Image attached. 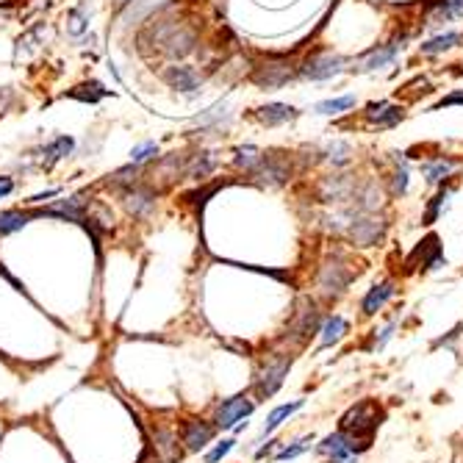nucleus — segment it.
<instances>
[{
	"instance_id": "obj_17",
	"label": "nucleus",
	"mask_w": 463,
	"mask_h": 463,
	"mask_svg": "<svg viewBox=\"0 0 463 463\" xmlns=\"http://www.w3.org/2000/svg\"><path fill=\"white\" fill-rule=\"evenodd\" d=\"M294 117H297V108H291L286 103H269L258 108V120L264 125H283V123L294 120Z\"/></svg>"
},
{
	"instance_id": "obj_7",
	"label": "nucleus",
	"mask_w": 463,
	"mask_h": 463,
	"mask_svg": "<svg viewBox=\"0 0 463 463\" xmlns=\"http://www.w3.org/2000/svg\"><path fill=\"white\" fill-rule=\"evenodd\" d=\"M350 281H353V272L347 269V264H344L341 258L328 261V264L322 266V272H319V288H322L328 297L341 294V291L350 286Z\"/></svg>"
},
{
	"instance_id": "obj_29",
	"label": "nucleus",
	"mask_w": 463,
	"mask_h": 463,
	"mask_svg": "<svg viewBox=\"0 0 463 463\" xmlns=\"http://www.w3.org/2000/svg\"><path fill=\"white\" fill-rule=\"evenodd\" d=\"M311 444H313V436H306V438H300V441H291L288 447H283V449L275 455V461H291V458L303 455L306 449H311Z\"/></svg>"
},
{
	"instance_id": "obj_36",
	"label": "nucleus",
	"mask_w": 463,
	"mask_h": 463,
	"mask_svg": "<svg viewBox=\"0 0 463 463\" xmlns=\"http://www.w3.org/2000/svg\"><path fill=\"white\" fill-rule=\"evenodd\" d=\"M350 153H353V150H350L347 142H333V145L328 147V158H331L333 164H347V161H350Z\"/></svg>"
},
{
	"instance_id": "obj_19",
	"label": "nucleus",
	"mask_w": 463,
	"mask_h": 463,
	"mask_svg": "<svg viewBox=\"0 0 463 463\" xmlns=\"http://www.w3.org/2000/svg\"><path fill=\"white\" fill-rule=\"evenodd\" d=\"M391 294H394V286H391V283L375 286V288H372V291L363 297V313H366V316L378 313V311L388 303V297H391Z\"/></svg>"
},
{
	"instance_id": "obj_23",
	"label": "nucleus",
	"mask_w": 463,
	"mask_h": 463,
	"mask_svg": "<svg viewBox=\"0 0 463 463\" xmlns=\"http://www.w3.org/2000/svg\"><path fill=\"white\" fill-rule=\"evenodd\" d=\"M105 95H108V89H103V83H98V80L80 83V86L67 92V98H76V100H83V103H98Z\"/></svg>"
},
{
	"instance_id": "obj_26",
	"label": "nucleus",
	"mask_w": 463,
	"mask_h": 463,
	"mask_svg": "<svg viewBox=\"0 0 463 463\" xmlns=\"http://www.w3.org/2000/svg\"><path fill=\"white\" fill-rule=\"evenodd\" d=\"M89 14H92V6L89 3H80V6H76L70 14H67V23H70V33L73 36H78V33H83L86 31V26H89Z\"/></svg>"
},
{
	"instance_id": "obj_28",
	"label": "nucleus",
	"mask_w": 463,
	"mask_h": 463,
	"mask_svg": "<svg viewBox=\"0 0 463 463\" xmlns=\"http://www.w3.org/2000/svg\"><path fill=\"white\" fill-rule=\"evenodd\" d=\"M261 155H264V153H261V150H256V147H239L233 161H236V167H239V170L253 172L258 164H261Z\"/></svg>"
},
{
	"instance_id": "obj_25",
	"label": "nucleus",
	"mask_w": 463,
	"mask_h": 463,
	"mask_svg": "<svg viewBox=\"0 0 463 463\" xmlns=\"http://www.w3.org/2000/svg\"><path fill=\"white\" fill-rule=\"evenodd\" d=\"M73 147H76V139L73 136H58V139H53L51 145L42 150V153L48 155V167H51L53 161H58V158H67V155L73 153Z\"/></svg>"
},
{
	"instance_id": "obj_15",
	"label": "nucleus",
	"mask_w": 463,
	"mask_h": 463,
	"mask_svg": "<svg viewBox=\"0 0 463 463\" xmlns=\"http://www.w3.org/2000/svg\"><path fill=\"white\" fill-rule=\"evenodd\" d=\"M402 108L400 105H388V103H369L366 105V120L375 123L378 128H391L402 120Z\"/></svg>"
},
{
	"instance_id": "obj_20",
	"label": "nucleus",
	"mask_w": 463,
	"mask_h": 463,
	"mask_svg": "<svg viewBox=\"0 0 463 463\" xmlns=\"http://www.w3.org/2000/svg\"><path fill=\"white\" fill-rule=\"evenodd\" d=\"M300 408H303V400H294V402H288V405H278L275 411L266 416V422H264V436H272L286 419H288L294 411H300Z\"/></svg>"
},
{
	"instance_id": "obj_5",
	"label": "nucleus",
	"mask_w": 463,
	"mask_h": 463,
	"mask_svg": "<svg viewBox=\"0 0 463 463\" xmlns=\"http://www.w3.org/2000/svg\"><path fill=\"white\" fill-rule=\"evenodd\" d=\"M217 436V425L206 419H180L178 422V438L186 452H200L211 444Z\"/></svg>"
},
{
	"instance_id": "obj_14",
	"label": "nucleus",
	"mask_w": 463,
	"mask_h": 463,
	"mask_svg": "<svg viewBox=\"0 0 463 463\" xmlns=\"http://www.w3.org/2000/svg\"><path fill=\"white\" fill-rule=\"evenodd\" d=\"M164 80H167L172 89H178V92H194V89L203 83V76H200L194 67L180 64V67H167V70H164Z\"/></svg>"
},
{
	"instance_id": "obj_38",
	"label": "nucleus",
	"mask_w": 463,
	"mask_h": 463,
	"mask_svg": "<svg viewBox=\"0 0 463 463\" xmlns=\"http://www.w3.org/2000/svg\"><path fill=\"white\" fill-rule=\"evenodd\" d=\"M449 194L447 192H438L436 197H433V203H430V208H427V214H425V225H433L438 217V211H441V206H444V200H447Z\"/></svg>"
},
{
	"instance_id": "obj_31",
	"label": "nucleus",
	"mask_w": 463,
	"mask_h": 463,
	"mask_svg": "<svg viewBox=\"0 0 463 463\" xmlns=\"http://www.w3.org/2000/svg\"><path fill=\"white\" fill-rule=\"evenodd\" d=\"M461 36L458 33H444V36H436V39H430V42H425L422 45V53H441V51H449L455 42H458Z\"/></svg>"
},
{
	"instance_id": "obj_22",
	"label": "nucleus",
	"mask_w": 463,
	"mask_h": 463,
	"mask_svg": "<svg viewBox=\"0 0 463 463\" xmlns=\"http://www.w3.org/2000/svg\"><path fill=\"white\" fill-rule=\"evenodd\" d=\"M319 341H322V347H333L335 341H341L344 333H347V322L341 319V316H331V319H325V325H322V331H319Z\"/></svg>"
},
{
	"instance_id": "obj_34",
	"label": "nucleus",
	"mask_w": 463,
	"mask_h": 463,
	"mask_svg": "<svg viewBox=\"0 0 463 463\" xmlns=\"http://www.w3.org/2000/svg\"><path fill=\"white\" fill-rule=\"evenodd\" d=\"M155 153H158L155 142H145V145H139V147H133V150H130V164L142 167V164H145V161H150Z\"/></svg>"
},
{
	"instance_id": "obj_40",
	"label": "nucleus",
	"mask_w": 463,
	"mask_h": 463,
	"mask_svg": "<svg viewBox=\"0 0 463 463\" xmlns=\"http://www.w3.org/2000/svg\"><path fill=\"white\" fill-rule=\"evenodd\" d=\"M53 194H58V189H48V192H42V194H33V197H28L26 203L28 206H36V203H45V200L53 197Z\"/></svg>"
},
{
	"instance_id": "obj_1",
	"label": "nucleus",
	"mask_w": 463,
	"mask_h": 463,
	"mask_svg": "<svg viewBox=\"0 0 463 463\" xmlns=\"http://www.w3.org/2000/svg\"><path fill=\"white\" fill-rule=\"evenodd\" d=\"M383 416H386V411L375 400H360V402H355L350 411L341 416V427L338 430L350 438L353 444L363 441V447H369V438L378 433Z\"/></svg>"
},
{
	"instance_id": "obj_4",
	"label": "nucleus",
	"mask_w": 463,
	"mask_h": 463,
	"mask_svg": "<svg viewBox=\"0 0 463 463\" xmlns=\"http://www.w3.org/2000/svg\"><path fill=\"white\" fill-rule=\"evenodd\" d=\"M253 411H256V400H250V394H236V397L222 400L217 405L214 425H217V430H231L239 422H244Z\"/></svg>"
},
{
	"instance_id": "obj_37",
	"label": "nucleus",
	"mask_w": 463,
	"mask_h": 463,
	"mask_svg": "<svg viewBox=\"0 0 463 463\" xmlns=\"http://www.w3.org/2000/svg\"><path fill=\"white\" fill-rule=\"evenodd\" d=\"M233 444H236V441H231V438L219 441V444H217V447H214L211 452H206V463H219V461H222V458H225V455H228V452L233 449Z\"/></svg>"
},
{
	"instance_id": "obj_27",
	"label": "nucleus",
	"mask_w": 463,
	"mask_h": 463,
	"mask_svg": "<svg viewBox=\"0 0 463 463\" xmlns=\"http://www.w3.org/2000/svg\"><path fill=\"white\" fill-rule=\"evenodd\" d=\"M394 56H397V45H386V48H380V51H372L366 58H363L360 70H378V67L388 64Z\"/></svg>"
},
{
	"instance_id": "obj_8",
	"label": "nucleus",
	"mask_w": 463,
	"mask_h": 463,
	"mask_svg": "<svg viewBox=\"0 0 463 463\" xmlns=\"http://www.w3.org/2000/svg\"><path fill=\"white\" fill-rule=\"evenodd\" d=\"M250 175L258 178L261 183H266V186H281V183H286L288 175H291V167H288V161L281 158L278 153H264L261 155V164H258Z\"/></svg>"
},
{
	"instance_id": "obj_42",
	"label": "nucleus",
	"mask_w": 463,
	"mask_h": 463,
	"mask_svg": "<svg viewBox=\"0 0 463 463\" xmlns=\"http://www.w3.org/2000/svg\"><path fill=\"white\" fill-rule=\"evenodd\" d=\"M455 103H463V92H455V95H449V98H444L438 108H444V105H455Z\"/></svg>"
},
{
	"instance_id": "obj_39",
	"label": "nucleus",
	"mask_w": 463,
	"mask_h": 463,
	"mask_svg": "<svg viewBox=\"0 0 463 463\" xmlns=\"http://www.w3.org/2000/svg\"><path fill=\"white\" fill-rule=\"evenodd\" d=\"M405 189H408V170L402 167V170L394 175V192H397V194H402Z\"/></svg>"
},
{
	"instance_id": "obj_33",
	"label": "nucleus",
	"mask_w": 463,
	"mask_h": 463,
	"mask_svg": "<svg viewBox=\"0 0 463 463\" xmlns=\"http://www.w3.org/2000/svg\"><path fill=\"white\" fill-rule=\"evenodd\" d=\"M360 203V211H375V208L380 206V189L375 186V183H369L366 189H363V194L358 197Z\"/></svg>"
},
{
	"instance_id": "obj_9",
	"label": "nucleus",
	"mask_w": 463,
	"mask_h": 463,
	"mask_svg": "<svg viewBox=\"0 0 463 463\" xmlns=\"http://www.w3.org/2000/svg\"><path fill=\"white\" fill-rule=\"evenodd\" d=\"M341 70H344V58L333 56V53H316L300 67V73L311 80H328V78L338 76Z\"/></svg>"
},
{
	"instance_id": "obj_11",
	"label": "nucleus",
	"mask_w": 463,
	"mask_h": 463,
	"mask_svg": "<svg viewBox=\"0 0 463 463\" xmlns=\"http://www.w3.org/2000/svg\"><path fill=\"white\" fill-rule=\"evenodd\" d=\"M316 452H319V455H328V463H355V458H358L355 444L344 436L341 430L325 438V441L316 447Z\"/></svg>"
},
{
	"instance_id": "obj_13",
	"label": "nucleus",
	"mask_w": 463,
	"mask_h": 463,
	"mask_svg": "<svg viewBox=\"0 0 463 463\" xmlns=\"http://www.w3.org/2000/svg\"><path fill=\"white\" fill-rule=\"evenodd\" d=\"M125 206L136 219H147L155 208V194L147 186H130L125 189Z\"/></svg>"
},
{
	"instance_id": "obj_32",
	"label": "nucleus",
	"mask_w": 463,
	"mask_h": 463,
	"mask_svg": "<svg viewBox=\"0 0 463 463\" xmlns=\"http://www.w3.org/2000/svg\"><path fill=\"white\" fill-rule=\"evenodd\" d=\"M353 103H355V98H353V95H347V98H338V100H325V103L316 105V114H325V117H331V114H338V111L350 108Z\"/></svg>"
},
{
	"instance_id": "obj_18",
	"label": "nucleus",
	"mask_w": 463,
	"mask_h": 463,
	"mask_svg": "<svg viewBox=\"0 0 463 463\" xmlns=\"http://www.w3.org/2000/svg\"><path fill=\"white\" fill-rule=\"evenodd\" d=\"M416 258H422V269H436L438 264H441V247H438V236H427L425 241H419V247L413 250L411 261H416ZM408 261V264H411Z\"/></svg>"
},
{
	"instance_id": "obj_30",
	"label": "nucleus",
	"mask_w": 463,
	"mask_h": 463,
	"mask_svg": "<svg viewBox=\"0 0 463 463\" xmlns=\"http://www.w3.org/2000/svg\"><path fill=\"white\" fill-rule=\"evenodd\" d=\"M211 170H214V158H211V153H200L194 161H192V167L186 170V175L200 180V178H206Z\"/></svg>"
},
{
	"instance_id": "obj_35",
	"label": "nucleus",
	"mask_w": 463,
	"mask_h": 463,
	"mask_svg": "<svg viewBox=\"0 0 463 463\" xmlns=\"http://www.w3.org/2000/svg\"><path fill=\"white\" fill-rule=\"evenodd\" d=\"M452 172V164L449 161H436V164H425V175L430 183H438V180H444L447 175Z\"/></svg>"
},
{
	"instance_id": "obj_16",
	"label": "nucleus",
	"mask_w": 463,
	"mask_h": 463,
	"mask_svg": "<svg viewBox=\"0 0 463 463\" xmlns=\"http://www.w3.org/2000/svg\"><path fill=\"white\" fill-rule=\"evenodd\" d=\"M350 194H353V180L347 178V175H331V178H325V183H322V197L328 203H341Z\"/></svg>"
},
{
	"instance_id": "obj_43",
	"label": "nucleus",
	"mask_w": 463,
	"mask_h": 463,
	"mask_svg": "<svg viewBox=\"0 0 463 463\" xmlns=\"http://www.w3.org/2000/svg\"><path fill=\"white\" fill-rule=\"evenodd\" d=\"M120 3H125V6H128V3H130V0H120Z\"/></svg>"
},
{
	"instance_id": "obj_10",
	"label": "nucleus",
	"mask_w": 463,
	"mask_h": 463,
	"mask_svg": "<svg viewBox=\"0 0 463 463\" xmlns=\"http://www.w3.org/2000/svg\"><path fill=\"white\" fill-rule=\"evenodd\" d=\"M350 228V239L360 244V247H372L383 239L386 233V222L383 219H375V217H353V222L347 225Z\"/></svg>"
},
{
	"instance_id": "obj_12",
	"label": "nucleus",
	"mask_w": 463,
	"mask_h": 463,
	"mask_svg": "<svg viewBox=\"0 0 463 463\" xmlns=\"http://www.w3.org/2000/svg\"><path fill=\"white\" fill-rule=\"evenodd\" d=\"M153 441H155V452L164 458L167 463H180L183 452L178 447V433L172 427H164V425H153Z\"/></svg>"
},
{
	"instance_id": "obj_6",
	"label": "nucleus",
	"mask_w": 463,
	"mask_h": 463,
	"mask_svg": "<svg viewBox=\"0 0 463 463\" xmlns=\"http://www.w3.org/2000/svg\"><path fill=\"white\" fill-rule=\"evenodd\" d=\"M294 78V67L288 64V61H275V58H269V61H264V64H258L256 70H253V83L261 86V89H278V86H283Z\"/></svg>"
},
{
	"instance_id": "obj_2",
	"label": "nucleus",
	"mask_w": 463,
	"mask_h": 463,
	"mask_svg": "<svg viewBox=\"0 0 463 463\" xmlns=\"http://www.w3.org/2000/svg\"><path fill=\"white\" fill-rule=\"evenodd\" d=\"M288 369H291V355H283V353L264 355L261 366L256 369V380H253V391H256L258 400L275 397V391L283 386Z\"/></svg>"
},
{
	"instance_id": "obj_21",
	"label": "nucleus",
	"mask_w": 463,
	"mask_h": 463,
	"mask_svg": "<svg viewBox=\"0 0 463 463\" xmlns=\"http://www.w3.org/2000/svg\"><path fill=\"white\" fill-rule=\"evenodd\" d=\"M31 219L28 211H17V208H9V211H0V236H9L14 231H23Z\"/></svg>"
},
{
	"instance_id": "obj_3",
	"label": "nucleus",
	"mask_w": 463,
	"mask_h": 463,
	"mask_svg": "<svg viewBox=\"0 0 463 463\" xmlns=\"http://www.w3.org/2000/svg\"><path fill=\"white\" fill-rule=\"evenodd\" d=\"M319 328V311H316V303L311 297H303L297 303V311H294V319L288 322L286 328L283 341H291V344H306L308 335L316 333Z\"/></svg>"
},
{
	"instance_id": "obj_24",
	"label": "nucleus",
	"mask_w": 463,
	"mask_h": 463,
	"mask_svg": "<svg viewBox=\"0 0 463 463\" xmlns=\"http://www.w3.org/2000/svg\"><path fill=\"white\" fill-rule=\"evenodd\" d=\"M133 6H130L128 11H125V23H130V20H142V17H147V14H153V11H158V9H164L170 0H130Z\"/></svg>"
},
{
	"instance_id": "obj_41",
	"label": "nucleus",
	"mask_w": 463,
	"mask_h": 463,
	"mask_svg": "<svg viewBox=\"0 0 463 463\" xmlns=\"http://www.w3.org/2000/svg\"><path fill=\"white\" fill-rule=\"evenodd\" d=\"M11 192H14V180L9 178V175H0V197H6Z\"/></svg>"
}]
</instances>
